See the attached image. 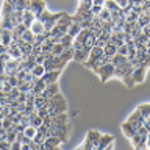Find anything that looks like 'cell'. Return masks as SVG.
<instances>
[{
	"label": "cell",
	"mask_w": 150,
	"mask_h": 150,
	"mask_svg": "<svg viewBox=\"0 0 150 150\" xmlns=\"http://www.w3.org/2000/svg\"><path fill=\"white\" fill-rule=\"evenodd\" d=\"M66 111H67V102H66L63 94L58 92L49 100V116H56Z\"/></svg>",
	"instance_id": "6da1fadb"
},
{
	"label": "cell",
	"mask_w": 150,
	"mask_h": 150,
	"mask_svg": "<svg viewBox=\"0 0 150 150\" xmlns=\"http://www.w3.org/2000/svg\"><path fill=\"white\" fill-rule=\"evenodd\" d=\"M69 133H70V127L67 124H64V125H53V127H50V128H47L45 136L47 138L55 136V138H59L63 142H66V141L69 139Z\"/></svg>",
	"instance_id": "7a4b0ae2"
},
{
	"label": "cell",
	"mask_w": 150,
	"mask_h": 150,
	"mask_svg": "<svg viewBox=\"0 0 150 150\" xmlns=\"http://www.w3.org/2000/svg\"><path fill=\"white\" fill-rule=\"evenodd\" d=\"M59 17H61V13H49V11L45 9V11L42 13L39 17H38V21H41L42 23H44L45 31L50 33V30L56 25V22H58Z\"/></svg>",
	"instance_id": "3957f363"
},
{
	"label": "cell",
	"mask_w": 150,
	"mask_h": 150,
	"mask_svg": "<svg viewBox=\"0 0 150 150\" xmlns=\"http://www.w3.org/2000/svg\"><path fill=\"white\" fill-rule=\"evenodd\" d=\"M96 74L100 77V81L105 83V81H108L111 77H114V66H112L111 63H108V64H105V66H102V67H98V69L96 70Z\"/></svg>",
	"instance_id": "277c9868"
},
{
	"label": "cell",
	"mask_w": 150,
	"mask_h": 150,
	"mask_svg": "<svg viewBox=\"0 0 150 150\" xmlns=\"http://www.w3.org/2000/svg\"><path fill=\"white\" fill-rule=\"evenodd\" d=\"M45 9H47V5H45L44 0H31V2H30V8H28V11L33 13V14H35V17L38 19L42 13L45 11Z\"/></svg>",
	"instance_id": "5b68a950"
},
{
	"label": "cell",
	"mask_w": 150,
	"mask_h": 150,
	"mask_svg": "<svg viewBox=\"0 0 150 150\" xmlns=\"http://www.w3.org/2000/svg\"><path fill=\"white\" fill-rule=\"evenodd\" d=\"M70 25H72V16L67 13H61V17L58 19V22H56V27H58L63 33H67Z\"/></svg>",
	"instance_id": "8992f818"
},
{
	"label": "cell",
	"mask_w": 150,
	"mask_h": 150,
	"mask_svg": "<svg viewBox=\"0 0 150 150\" xmlns=\"http://www.w3.org/2000/svg\"><path fill=\"white\" fill-rule=\"evenodd\" d=\"M145 72H147V67L145 66H138V67L133 69L131 72V78H133L134 84H139L145 80Z\"/></svg>",
	"instance_id": "52a82bcc"
},
{
	"label": "cell",
	"mask_w": 150,
	"mask_h": 150,
	"mask_svg": "<svg viewBox=\"0 0 150 150\" xmlns=\"http://www.w3.org/2000/svg\"><path fill=\"white\" fill-rule=\"evenodd\" d=\"M61 75V70H47V72L42 75V81L45 84H52V83H58V78Z\"/></svg>",
	"instance_id": "ba28073f"
},
{
	"label": "cell",
	"mask_w": 150,
	"mask_h": 150,
	"mask_svg": "<svg viewBox=\"0 0 150 150\" xmlns=\"http://www.w3.org/2000/svg\"><path fill=\"white\" fill-rule=\"evenodd\" d=\"M58 92H59V86H58V83H52V84H47L45 89L41 92V96L44 97V98H52L53 96H56Z\"/></svg>",
	"instance_id": "9c48e42d"
},
{
	"label": "cell",
	"mask_w": 150,
	"mask_h": 150,
	"mask_svg": "<svg viewBox=\"0 0 150 150\" xmlns=\"http://www.w3.org/2000/svg\"><path fill=\"white\" fill-rule=\"evenodd\" d=\"M6 52H8V55L11 56V59H17V61L23 59V53H22V50L19 49V45L16 44V42H13V44L8 47Z\"/></svg>",
	"instance_id": "30bf717a"
},
{
	"label": "cell",
	"mask_w": 150,
	"mask_h": 150,
	"mask_svg": "<svg viewBox=\"0 0 150 150\" xmlns=\"http://www.w3.org/2000/svg\"><path fill=\"white\" fill-rule=\"evenodd\" d=\"M89 53H91V49L84 47V49L78 50V52H74V61L77 63H86V59L89 58Z\"/></svg>",
	"instance_id": "8fae6325"
},
{
	"label": "cell",
	"mask_w": 150,
	"mask_h": 150,
	"mask_svg": "<svg viewBox=\"0 0 150 150\" xmlns=\"http://www.w3.org/2000/svg\"><path fill=\"white\" fill-rule=\"evenodd\" d=\"M100 136H102L100 131H97V130H89L88 134H86V139L89 141V142H91V145H92L94 149H97L98 141H100Z\"/></svg>",
	"instance_id": "7c38bea8"
},
{
	"label": "cell",
	"mask_w": 150,
	"mask_h": 150,
	"mask_svg": "<svg viewBox=\"0 0 150 150\" xmlns=\"http://www.w3.org/2000/svg\"><path fill=\"white\" fill-rule=\"evenodd\" d=\"M112 142H114V136H111V134H102L96 150H103V149H106L108 145H111Z\"/></svg>",
	"instance_id": "4fadbf2b"
},
{
	"label": "cell",
	"mask_w": 150,
	"mask_h": 150,
	"mask_svg": "<svg viewBox=\"0 0 150 150\" xmlns=\"http://www.w3.org/2000/svg\"><path fill=\"white\" fill-rule=\"evenodd\" d=\"M64 124H67V114H66V112H61V114H56V116H50V127L64 125Z\"/></svg>",
	"instance_id": "5bb4252c"
},
{
	"label": "cell",
	"mask_w": 150,
	"mask_h": 150,
	"mask_svg": "<svg viewBox=\"0 0 150 150\" xmlns=\"http://www.w3.org/2000/svg\"><path fill=\"white\" fill-rule=\"evenodd\" d=\"M30 30L33 31V35L35 36H39V35H44L45 33V28H44V23H42L41 21H36L31 23V27H30Z\"/></svg>",
	"instance_id": "9a60e30c"
},
{
	"label": "cell",
	"mask_w": 150,
	"mask_h": 150,
	"mask_svg": "<svg viewBox=\"0 0 150 150\" xmlns=\"http://www.w3.org/2000/svg\"><path fill=\"white\" fill-rule=\"evenodd\" d=\"M2 44L5 47H9L13 44V30H5L2 31Z\"/></svg>",
	"instance_id": "2e32d148"
},
{
	"label": "cell",
	"mask_w": 150,
	"mask_h": 150,
	"mask_svg": "<svg viewBox=\"0 0 150 150\" xmlns=\"http://www.w3.org/2000/svg\"><path fill=\"white\" fill-rule=\"evenodd\" d=\"M35 21H36L35 14L30 13L28 9H27V11H23V16H22V23H23V25H25L27 28H30V27H31V23L35 22Z\"/></svg>",
	"instance_id": "e0dca14e"
},
{
	"label": "cell",
	"mask_w": 150,
	"mask_h": 150,
	"mask_svg": "<svg viewBox=\"0 0 150 150\" xmlns=\"http://www.w3.org/2000/svg\"><path fill=\"white\" fill-rule=\"evenodd\" d=\"M49 100H50V98H44L42 96H36L33 105H35L36 110H41V108H49Z\"/></svg>",
	"instance_id": "ac0fdd59"
},
{
	"label": "cell",
	"mask_w": 150,
	"mask_h": 150,
	"mask_svg": "<svg viewBox=\"0 0 150 150\" xmlns=\"http://www.w3.org/2000/svg\"><path fill=\"white\" fill-rule=\"evenodd\" d=\"M120 128H122V133H124L127 138H131V136H134L136 134V130L133 128V125L130 124V122H124V124L120 125Z\"/></svg>",
	"instance_id": "d6986e66"
},
{
	"label": "cell",
	"mask_w": 150,
	"mask_h": 150,
	"mask_svg": "<svg viewBox=\"0 0 150 150\" xmlns=\"http://www.w3.org/2000/svg\"><path fill=\"white\" fill-rule=\"evenodd\" d=\"M128 122H139V124H144V120H145V117L141 114V111L136 108V110L131 112V114L128 116V119H127Z\"/></svg>",
	"instance_id": "ffe728a7"
},
{
	"label": "cell",
	"mask_w": 150,
	"mask_h": 150,
	"mask_svg": "<svg viewBox=\"0 0 150 150\" xmlns=\"http://www.w3.org/2000/svg\"><path fill=\"white\" fill-rule=\"evenodd\" d=\"M100 56H103V49H102V47H97V45H94L92 49H91V53H89V58H88L86 61L97 59V58H100Z\"/></svg>",
	"instance_id": "44dd1931"
},
{
	"label": "cell",
	"mask_w": 150,
	"mask_h": 150,
	"mask_svg": "<svg viewBox=\"0 0 150 150\" xmlns=\"http://www.w3.org/2000/svg\"><path fill=\"white\" fill-rule=\"evenodd\" d=\"M116 53H117V47L114 44H110V42H108V44L103 47V55L108 56V58H112Z\"/></svg>",
	"instance_id": "7402d4cb"
},
{
	"label": "cell",
	"mask_w": 150,
	"mask_h": 150,
	"mask_svg": "<svg viewBox=\"0 0 150 150\" xmlns=\"http://www.w3.org/2000/svg\"><path fill=\"white\" fill-rule=\"evenodd\" d=\"M30 72L35 78H42V75L45 74V67H44V64H36Z\"/></svg>",
	"instance_id": "603a6c76"
},
{
	"label": "cell",
	"mask_w": 150,
	"mask_h": 150,
	"mask_svg": "<svg viewBox=\"0 0 150 150\" xmlns=\"http://www.w3.org/2000/svg\"><path fill=\"white\" fill-rule=\"evenodd\" d=\"M17 89H19V92H23V94L31 92L33 91V83H27V81H23V80H21L17 84Z\"/></svg>",
	"instance_id": "cb8c5ba5"
},
{
	"label": "cell",
	"mask_w": 150,
	"mask_h": 150,
	"mask_svg": "<svg viewBox=\"0 0 150 150\" xmlns=\"http://www.w3.org/2000/svg\"><path fill=\"white\" fill-rule=\"evenodd\" d=\"M22 41H23V42H28V44H35L36 36L33 35V31L30 30V28H27V30L23 31V35H22Z\"/></svg>",
	"instance_id": "d4e9b609"
},
{
	"label": "cell",
	"mask_w": 150,
	"mask_h": 150,
	"mask_svg": "<svg viewBox=\"0 0 150 150\" xmlns=\"http://www.w3.org/2000/svg\"><path fill=\"white\" fill-rule=\"evenodd\" d=\"M61 141L59 138H55V136H50V138H45L44 141V145H47V147H58V145H61Z\"/></svg>",
	"instance_id": "484cf974"
},
{
	"label": "cell",
	"mask_w": 150,
	"mask_h": 150,
	"mask_svg": "<svg viewBox=\"0 0 150 150\" xmlns=\"http://www.w3.org/2000/svg\"><path fill=\"white\" fill-rule=\"evenodd\" d=\"M30 125L35 127V128H39L41 125H44V119L39 117L38 114H31L30 116Z\"/></svg>",
	"instance_id": "4316f807"
},
{
	"label": "cell",
	"mask_w": 150,
	"mask_h": 150,
	"mask_svg": "<svg viewBox=\"0 0 150 150\" xmlns=\"http://www.w3.org/2000/svg\"><path fill=\"white\" fill-rule=\"evenodd\" d=\"M127 61H128V59H127V56H122V55H117V53H116V55L111 58V64L116 67V66H120V64L127 63Z\"/></svg>",
	"instance_id": "83f0119b"
},
{
	"label": "cell",
	"mask_w": 150,
	"mask_h": 150,
	"mask_svg": "<svg viewBox=\"0 0 150 150\" xmlns=\"http://www.w3.org/2000/svg\"><path fill=\"white\" fill-rule=\"evenodd\" d=\"M98 17H100L103 22H112V21H111V11H110L108 8H105V6L102 8V11H100V14H98Z\"/></svg>",
	"instance_id": "f1b7e54d"
},
{
	"label": "cell",
	"mask_w": 150,
	"mask_h": 150,
	"mask_svg": "<svg viewBox=\"0 0 150 150\" xmlns=\"http://www.w3.org/2000/svg\"><path fill=\"white\" fill-rule=\"evenodd\" d=\"M80 31H81V27L72 22V25H70V27H69V30H67V35H70V36H72L74 39H75V38L78 36V33H80Z\"/></svg>",
	"instance_id": "f546056e"
},
{
	"label": "cell",
	"mask_w": 150,
	"mask_h": 150,
	"mask_svg": "<svg viewBox=\"0 0 150 150\" xmlns=\"http://www.w3.org/2000/svg\"><path fill=\"white\" fill-rule=\"evenodd\" d=\"M61 44H63L64 49H70V47H72V44H74V38L66 33V35L63 36V39H61Z\"/></svg>",
	"instance_id": "4dcf8cb0"
},
{
	"label": "cell",
	"mask_w": 150,
	"mask_h": 150,
	"mask_svg": "<svg viewBox=\"0 0 150 150\" xmlns=\"http://www.w3.org/2000/svg\"><path fill=\"white\" fill-rule=\"evenodd\" d=\"M36 133H38V128H35V127H31V125L25 127V130H23V134H25V138H28V139H33L36 136Z\"/></svg>",
	"instance_id": "1f68e13d"
},
{
	"label": "cell",
	"mask_w": 150,
	"mask_h": 150,
	"mask_svg": "<svg viewBox=\"0 0 150 150\" xmlns=\"http://www.w3.org/2000/svg\"><path fill=\"white\" fill-rule=\"evenodd\" d=\"M138 110L141 111V114H142L145 119L150 117V103H142V105L138 106Z\"/></svg>",
	"instance_id": "d6a6232c"
},
{
	"label": "cell",
	"mask_w": 150,
	"mask_h": 150,
	"mask_svg": "<svg viewBox=\"0 0 150 150\" xmlns=\"http://www.w3.org/2000/svg\"><path fill=\"white\" fill-rule=\"evenodd\" d=\"M14 13V8L11 6L9 3L3 2V6H2V13H0V16H9V14Z\"/></svg>",
	"instance_id": "836d02e7"
},
{
	"label": "cell",
	"mask_w": 150,
	"mask_h": 150,
	"mask_svg": "<svg viewBox=\"0 0 150 150\" xmlns=\"http://www.w3.org/2000/svg\"><path fill=\"white\" fill-rule=\"evenodd\" d=\"M96 41H97V36L92 33V35H89L88 39L84 41V47H88V49H92V47L96 45Z\"/></svg>",
	"instance_id": "e575fe53"
},
{
	"label": "cell",
	"mask_w": 150,
	"mask_h": 150,
	"mask_svg": "<svg viewBox=\"0 0 150 150\" xmlns=\"http://www.w3.org/2000/svg\"><path fill=\"white\" fill-rule=\"evenodd\" d=\"M64 47H63V44H61V42H59V44H55L53 45V50H52V55H53V56H59V55H63L64 53Z\"/></svg>",
	"instance_id": "d590c367"
},
{
	"label": "cell",
	"mask_w": 150,
	"mask_h": 150,
	"mask_svg": "<svg viewBox=\"0 0 150 150\" xmlns=\"http://www.w3.org/2000/svg\"><path fill=\"white\" fill-rule=\"evenodd\" d=\"M105 8H108L111 13H114V11H119V9H120L119 6H117V3L114 2V0H106V2H105Z\"/></svg>",
	"instance_id": "8d00e7d4"
},
{
	"label": "cell",
	"mask_w": 150,
	"mask_h": 150,
	"mask_svg": "<svg viewBox=\"0 0 150 150\" xmlns=\"http://www.w3.org/2000/svg\"><path fill=\"white\" fill-rule=\"evenodd\" d=\"M142 139H144V138H142V136H139L138 133L130 138V142H131V145H133V149H134V150L138 149V145L141 144V141H142Z\"/></svg>",
	"instance_id": "74e56055"
},
{
	"label": "cell",
	"mask_w": 150,
	"mask_h": 150,
	"mask_svg": "<svg viewBox=\"0 0 150 150\" xmlns=\"http://www.w3.org/2000/svg\"><path fill=\"white\" fill-rule=\"evenodd\" d=\"M16 138H17V131L14 130V128H11V130L6 131V141H8L9 144H13L14 141H16Z\"/></svg>",
	"instance_id": "f35d334b"
},
{
	"label": "cell",
	"mask_w": 150,
	"mask_h": 150,
	"mask_svg": "<svg viewBox=\"0 0 150 150\" xmlns=\"http://www.w3.org/2000/svg\"><path fill=\"white\" fill-rule=\"evenodd\" d=\"M75 150H94V147L91 145V142H89V141H88L86 138H84V141H83V142L80 144Z\"/></svg>",
	"instance_id": "ab89813d"
},
{
	"label": "cell",
	"mask_w": 150,
	"mask_h": 150,
	"mask_svg": "<svg viewBox=\"0 0 150 150\" xmlns=\"http://www.w3.org/2000/svg\"><path fill=\"white\" fill-rule=\"evenodd\" d=\"M138 14H136V13H133V11H128V13H127L125 14V21L127 22H136V21H138Z\"/></svg>",
	"instance_id": "60d3db41"
},
{
	"label": "cell",
	"mask_w": 150,
	"mask_h": 150,
	"mask_svg": "<svg viewBox=\"0 0 150 150\" xmlns=\"http://www.w3.org/2000/svg\"><path fill=\"white\" fill-rule=\"evenodd\" d=\"M114 2L117 3V6H119L120 9H127V8L131 9V6H130V0H114Z\"/></svg>",
	"instance_id": "b9f144b4"
},
{
	"label": "cell",
	"mask_w": 150,
	"mask_h": 150,
	"mask_svg": "<svg viewBox=\"0 0 150 150\" xmlns=\"http://www.w3.org/2000/svg\"><path fill=\"white\" fill-rule=\"evenodd\" d=\"M8 80V83L11 84L13 88H17V84H19V78H17V75H9V77H6Z\"/></svg>",
	"instance_id": "7bdbcfd3"
},
{
	"label": "cell",
	"mask_w": 150,
	"mask_h": 150,
	"mask_svg": "<svg viewBox=\"0 0 150 150\" xmlns=\"http://www.w3.org/2000/svg\"><path fill=\"white\" fill-rule=\"evenodd\" d=\"M127 53H128V47H127L125 44H122L117 47V55H122V56H127Z\"/></svg>",
	"instance_id": "ee69618b"
},
{
	"label": "cell",
	"mask_w": 150,
	"mask_h": 150,
	"mask_svg": "<svg viewBox=\"0 0 150 150\" xmlns=\"http://www.w3.org/2000/svg\"><path fill=\"white\" fill-rule=\"evenodd\" d=\"M38 116L42 117V119H45V117L49 116V108H41V110H38Z\"/></svg>",
	"instance_id": "f6af8a7d"
},
{
	"label": "cell",
	"mask_w": 150,
	"mask_h": 150,
	"mask_svg": "<svg viewBox=\"0 0 150 150\" xmlns=\"http://www.w3.org/2000/svg\"><path fill=\"white\" fill-rule=\"evenodd\" d=\"M138 134L142 136V138H147V136H149V131L145 130V127L142 125V127H139V128H138Z\"/></svg>",
	"instance_id": "bcb514c9"
},
{
	"label": "cell",
	"mask_w": 150,
	"mask_h": 150,
	"mask_svg": "<svg viewBox=\"0 0 150 150\" xmlns=\"http://www.w3.org/2000/svg\"><path fill=\"white\" fill-rule=\"evenodd\" d=\"M19 124L23 125V127H28V125H30V116H22V119H21Z\"/></svg>",
	"instance_id": "7dc6e473"
},
{
	"label": "cell",
	"mask_w": 150,
	"mask_h": 150,
	"mask_svg": "<svg viewBox=\"0 0 150 150\" xmlns=\"http://www.w3.org/2000/svg\"><path fill=\"white\" fill-rule=\"evenodd\" d=\"M102 8H103V6H97V5H92L91 13L94 14V16H98V14H100V11H102Z\"/></svg>",
	"instance_id": "c3c4849f"
},
{
	"label": "cell",
	"mask_w": 150,
	"mask_h": 150,
	"mask_svg": "<svg viewBox=\"0 0 150 150\" xmlns=\"http://www.w3.org/2000/svg\"><path fill=\"white\" fill-rule=\"evenodd\" d=\"M106 44H108V41L102 39V38H97V41H96V45H97V47H102V49H103Z\"/></svg>",
	"instance_id": "681fc988"
},
{
	"label": "cell",
	"mask_w": 150,
	"mask_h": 150,
	"mask_svg": "<svg viewBox=\"0 0 150 150\" xmlns=\"http://www.w3.org/2000/svg\"><path fill=\"white\" fill-rule=\"evenodd\" d=\"M0 61H2V63H8V61H11V56L8 55V52H6V53H3V55H0Z\"/></svg>",
	"instance_id": "f907efd6"
},
{
	"label": "cell",
	"mask_w": 150,
	"mask_h": 150,
	"mask_svg": "<svg viewBox=\"0 0 150 150\" xmlns=\"http://www.w3.org/2000/svg\"><path fill=\"white\" fill-rule=\"evenodd\" d=\"M21 147H22V142H19V141H14L11 144V150H21Z\"/></svg>",
	"instance_id": "816d5d0a"
},
{
	"label": "cell",
	"mask_w": 150,
	"mask_h": 150,
	"mask_svg": "<svg viewBox=\"0 0 150 150\" xmlns=\"http://www.w3.org/2000/svg\"><path fill=\"white\" fill-rule=\"evenodd\" d=\"M44 61H45V56L44 55L36 56V64H44Z\"/></svg>",
	"instance_id": "f5cc1de1"
},
{
	"label": "cell",
	"mask_w": 150,
	"mask_h": 150,
	"mask_svg": "<svg viewBox=\"0 0 150 150\" xmlns=\"http://www.w3.org/2000/svg\"><path fill=\"white\" fill-rule=\"evenodd\" d=\"M106 0H92V5H97V6H105Z\"/></svg>",
	"instance_id": "db71d44e"
},
{
	"label": "cell",
	"mask_w": 150,
	"mask_h": 150,
	"mask_svg": "<svg viewBox=\"0 0 150 150\" xmlns=\"http://www.w3.org/2000/svg\"><path fill=\"white\" fill-rule=\"evenodd\" d=\"M3 2H6V3H9L13 8H16V3H17V0H3Z\"/></svg>",
	"instance_id": "11a10c76"
},
{
	"label": "cell",
	"mask_w": 150,
	"mask_h": 150,
	"mask_svg": "<svg viewBox=\"0 0 150 150\" xmlns=\"http://www.w3.org/2000/svg\"><path fill=\"white\" fill-rule=\"evenodd\" d=\"M6 50H8V47H5L3 44H0V55H3V53H6Z\"/></svg>",
	"instance_id": "9f6ffc18"
},
{
	"label": "cell",
	"mask_w": 150,
	"mask_h": 150,
	"mask_svg": "<svg viewBox=\"0 0 150 150\" xmlns=\"http://www.w3.org/2000/svg\"><path fill=\"white\" fill-rule=\"evenodd\" d=\"M31 144V142H30ZM30 144H22V147H21V150H31V145Z\"/></svg>",
	"instance_id": "6f0895ef"
},
{
	"label": "cell",
	"mask_w": 150,
	"mask_h": 150,
	"mask_svg": "<svg viewBox=\"0 0 150 150\" xmlns=\"http://www.w3.org/2000/svg\"><path fill=\"white\" fill-rule=\"evenodd\" d=\"M144 66H145V67H150V56H147V58H145Z\"/></svg>",
	"instance_id": "680465c9"
},
{
	"label": "cell",
	"mask_w": 150,
	"mask_h": 150,
	"mask_svg": "<svg viewBox=\"0 0 150 150\" xmlns=\"http://www.w3.org/2000/svg\"><path fill=\"white\" fill-rule=\"evenodd\" d=\"M147 150H150V138L147 136Z\"/></svg>",
	"instance_id": "91938a15"
},
{
	"label": "cell",
	"mask_w": 150,
	"mask_h": 150,
	"mask_svg": "<svg viewBox=\"0 0 150 150\" xmlns=\"http://www.w3.org/2000/svg\"><path fill=\"white\" fill-rule=\"evenodd\" d=\"M2 31H3V28H2V25H0V44H2Z\"/></svg>",
	"instance_id": "94428289"
},
{
	"label": "cell",
	"mask_w": 150,
	"mask_h": 150,
	"mask_svg": "<svg viewBox=\"0 0 150 150\" xmlns=\"http://www.w3.org/2000/svg\"><path fill=\"white\" fill-rule=\"evenodd\" d=\"M103 150H112V144H111V145H108V147H106V149H103Z\"/></svg>",
	"instance_id": "6125c7cd"
}]
</instances>
